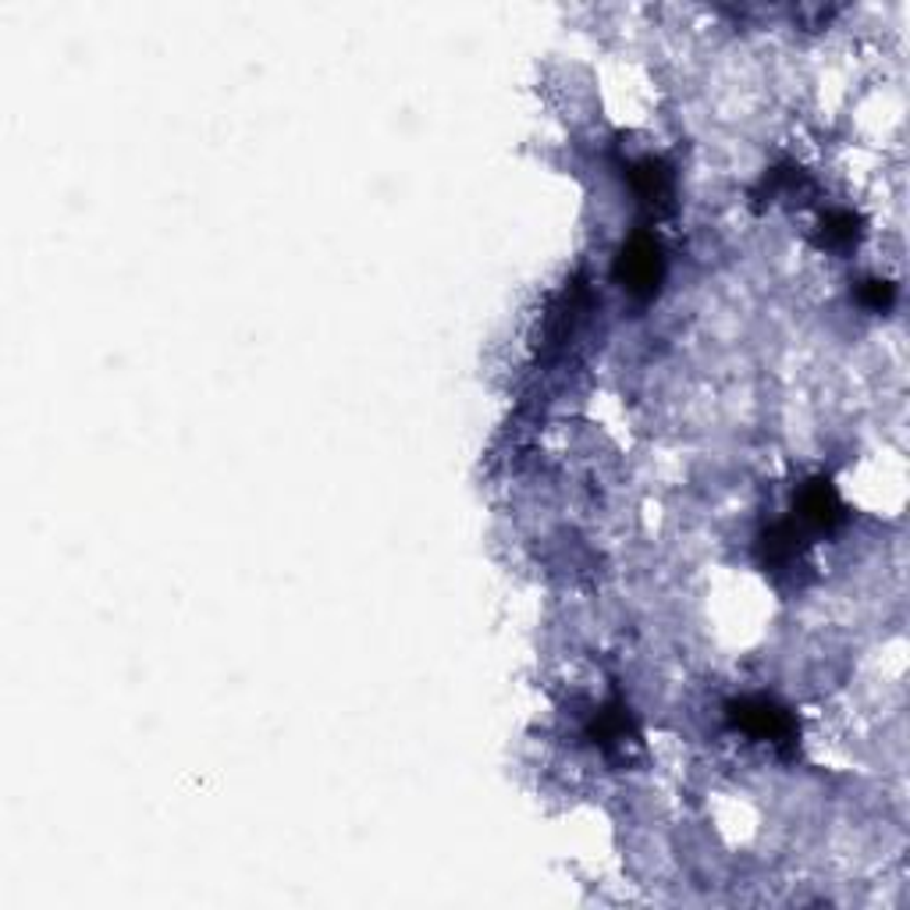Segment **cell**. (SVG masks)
Returning a JSON list of instances; mask_svg holds the SVG:
<instances>
[{
	"instance_id": "cell-1",
	"label": "cell",
	"mask_w": 910,
	"mask_h": 910,
	"mask_svg": "<svg viewBox=\"0 0 910 910\" xmlns=\"http://www.w3.org/2000/svg\"><path fill=\"white\" fill-rule=\"evenodd\" d=\"M622 278L633 292L654 289V281H658V249H654V242H633L630 253L622 256Z\"/></svg>"
}]
</instances>
